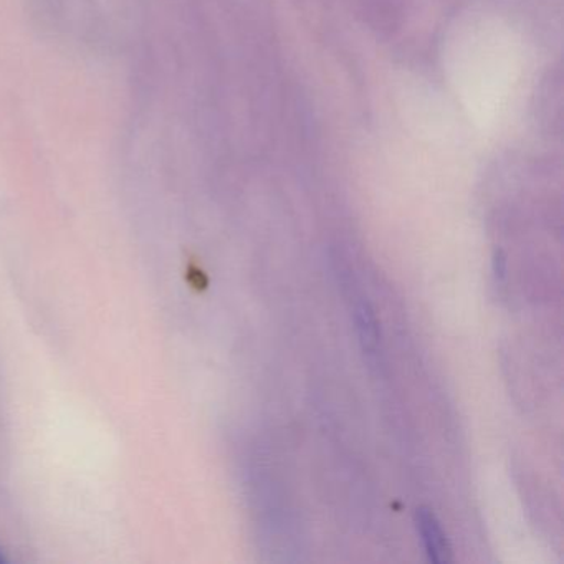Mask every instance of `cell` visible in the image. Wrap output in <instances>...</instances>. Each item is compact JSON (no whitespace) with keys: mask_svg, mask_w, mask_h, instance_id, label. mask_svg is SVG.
Masks as SVG:
<instances>
[{"mask_svg":"<svg viewBox=\"0 0 564 564\" xmlns=\"http://www.w3.org/2000/svg\"><path fill=\"white\" fill-rule=\"evenodd\" d=\"M457 57V84H460L468 107L480 120H490L500 110L501 100L513 77V55L510 45L491 32H481L465 39Z\"/></svg>","mask_w":564,"mask_h":564,"instance_id":"obj_1","label":"cell"},{"mask_svg":"<svg viewBox=\"0 0 564 564\" xmlns=\"http://www.w3.org/2000/svg\"><path fill=\"white\" fill-rule=\"evenodd\" d=\"M415 527L421 536L422 546L429 561L434 564H447L452 561V547L447 534L442 530L434 511L421 507L415 511Z\"/></svg>","mask_w":564,"mask_h":564,"instance_id":"obj_2","label":"cell"},{"mask_svg":"<svg viewBox=\"0 0 564 564\" xmlns=\"http://www.w3.org/2000/svg\"><path fill=\"white\" fill-rule=\"evenodd\" d=\"M356 329H358L359 343L368 355H378L379 341H381V328L375 310L369 303H359L356 308Z\"/></svg>","mask_w":564,"mask_h":564,"instance_id":"obj_3","label":"cell"},{"mask_svg":"<svg viewBox=\"0 0 564 564\" xmlns=\"http://www.w3.org/2000/svg\"><path fill=\"white\" fill-rule=\"evenodd\" d=\"M494 272L498 280L505 279L507 275V257L505 253L497 252L494 256Z\"/></svg>","mask_w":564,"mask_h":564,"instance_id":"obj_4","label":"cell"}]
</instances>
